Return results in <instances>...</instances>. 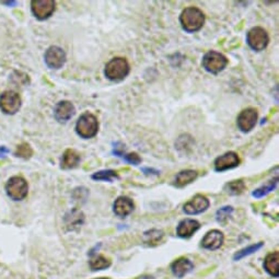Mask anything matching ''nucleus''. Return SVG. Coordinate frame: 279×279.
<instances>
[{"label":"nucleus","instance_id":"obj_30","mask_svg":"<svg viewBox=\"0 0 279 279\" xmlns=\"http://www.w3.org/2000/svg\"><path fill=\"white\" fill-rule=\"evenodd\" d=\"M122 158H123L124 160H125L126 162H128V164L134 165V166H138L139 164H142V158L139 157L136 152L125 153Z\"/></svg>","mask_w":279,"mask_h":279},{"label":"nucleus","instance_id":"obj_1","mask_svg":"<svg viewBox=\"0 0 279 279\" xmlns=\"http://www.w3.org/2000/svg\"><path fill=\"white\" fill-rule=\"evenodd\" d=\"M180 23L186 32H197L204 26L205 14L197 7H188L180 15Z\"/></svg>","mask_w":279,"mask_h":279},{"label":"nucleus","instance_id":"obj_5","mask_svg":"<svg viewBox=\"0 0 279 279\" xmlns=\"http://www.w3.org/2000/svg\"><path fill=\"white\" fill-rule=\"evenodd\" d=\"M6 193L8 196L15 201L23 200L28 196L29 184L25 177L18 175L12 176L6 184Z\"/></svg>","mask_w":279,"mask_h":279},{"label":"nucleus","instance_id":"obj_35","mask_svg":"<svg viewBox=\"0 0 279 279\" xmlns=\"http://www.w3.org/2000/svg\"><path fill=\"white\" fill-rule=\"evenodd\" d=\"M98 279H108V278H98Z\"/></svg>","mask_w":279,"mask_h":279},{"label":"nucleus","instance_id":"obj_11","mask_svg":"<svg viewBox=\"0 0 279 279\" xmlns=\"http://www.w3.org/2000/svg\"><path fill=\"white\" fill-rule=\"evenodd\" d=\"M239 165H240V158L238 156V153L234 151L226 152L224 154H222V156L217 158L214 162L215 171L217 172L228 171V170L239 167Z\"/></svg>","mask_w":279,"mask_h":279},{"label":"nucleus","instance_id":"obj_23","mask_svg":"<svg viewBox=\"0 0 279 279\" xmlns=\"http://www.w3.org/2000/svg\"><path fill=\"white\" fill-rule=\"evenodd\" d=\"M278 184V176L274 177V179H272L270 181H268L265 185H263L261 186V188H259L258 190H255L253 192L252 195L255 197V198H262V197H264L266 196L267 194H269L270 192H273L275 189H276V186Z\"/></svg>","mask_w":279,"mask_h":279},{"label":"nucleus","instance_id":"obj_13","mask_svg":"<svg viewBox=\"0 0 279 279\" xmlns=\"http://www.w3.org/2000/svg\"><path fill=\"white\" fill-rule=\"evenodd\" d=\"M224 241L223 234L219 230H212L208 231L205 237L201 240V246L206 250L215 251L221 247Z\"/></svg>","mask_w":279,"mask_h":279},{"label":"nucleus","instance_id":"obj_28","mask_svg":"<svg viewBox=\"0 0 279 279\" xmlns=\"http://www.w3.org/2000/svg\"><path fill=\"white\" fill-rule=\"evenodd\" d=\"M234 213V208L227 206V207H222L220 208L218 212H217V221L220 223H226V221L229 219V217L231 216V214Z\"/></svg>","mask_w":279,"mask_h":279},{"label":"nucleus","instance_id":"obj_9","mask_svg":"<svg viewBox=\"0 0 279 279\" xmlns=\"http://www.w3.org/2000/svg\"><path fill=\"white\" fill-rule=\"evenodd\" d=\"M56 9V3L54 0H33L31 3V10L38 20L49 19Z\"/></svg>","mask_w":279,"mask_h":279},{"label":"nucleus","instance_id":"obj_8","mask_svg":"<svg viewBox=\"0 0 279 279\" xmlns=\"http://www.w3.org/2000/svg\"><path fill=\"white\" fill-rule=\"evenodd\" d=\"M259 113L257 108L247 107L239 114L237 119V124L239 129L242 133H250V131L255 127L258 123Z\"/></svg>","mask_w":279,"mask_h":279},{"label":"nucleus","instance_id":"obj_6","mask_svg":"<svg viewBox=\"0 0 279 279\" xmlns=\"http://www.w3.org/2000/svg\"><path fill=\"white\" fill-rule=\"evenodd\" d=\"M246 43L255 52L264 51L269 43L267 31L261 27L252 28L246 35Z\"/></svg>","mask_w":279,"mask_h":279},{"label":"nucleus","instance_id":"obj_20","mask_svg":"<svg viewBox=\"0 0 279 279\" xmlns=\"http://www.w3.org/2000/svg\"><path fill=\"white\" fill-rule=\"evenodd\" d=\"M264 268L273 277L279 276V253L274 252L268 254L264 261Z\"/></svg>","mask_w":279,"mask_h":279},{"label":"nucleus","instance_id":"obj_16","mask_svg":"<svg viewBox=\"0 0 279 279\" xmlns=\"http://www.w3.org/2000/svg\"><path fill=\"white\" fill-rule=\"evenodd\" d=\"M200 228V224L197 220L184 219L182 220L176 229V235L182 239L191 238Z\"/></svg>","mask_w":279,"mask_h":279},{"label":"nucleus","instance_id":"obj_2","mask_svg":"<svg viewBox=\"0 0 279 279\" xmlns=\"http://www.w3.org/2000/svg\"><path fill=\"white\" fill-rule=\"evenodd\" d=\"M130 72V66L126 58L114 57L105 65L104 75L108 80L120 82L126 78Z\"/></svg>","mask_w":279,"mask_h":279},{"label":"nucleus","instance_id":"obj_22","mask_svg":"<svg viewBox=\"0 0 279 279\" xmlns=\"http://www.w3.org/2000/svg\"><path fill=\"white\" fill-rule=\"evenodd\" d=\"M164 236V232L161 230L151 229L149 231H146L144 234V242L149 246H154L161 241Z\"/></svg>","mask_w":279,"mask_h":279},{"label":"nucleus","instance_id":"obj_15","mask_svg":"<svg viewBox=\"0 0 279 279\" xmlns=\"http://www.w3.org/2000/svg\"><path fill=\"white\" fill-rule=\"evenodd\" d=\"M135 208L134 201L127 196H120L114 201L113 212L114 214L120 217V218H125L128 215L133 213Z\"/></svg>","mask_w":279,"mask_h":279},{"label":"nucleus","instance_id":"obj_3","mask_svg":"<svg viewBox=\"0 0 279 279\" xmlns=\"http://www.w3.org/2000/svg\"><path fill=\"white\" fill-rule=\"evenodd\" d=\"M76 131L83 139L93 138L99 131L98 119L89 112L83 113L77 121Z\"/></svg>","mask_w":279,"mask_h":279},{"label":"nucleus","instance_id":"obj_24","mask_svg":"<svg viewBox=\"0 0 279 279\" xmlns=\"http://www.w3.org/2000/svg\"><path fill=\"white\" fill-rule=\"evenodd\" d=\"M90 268L92 270H103V269H106L111 266V261L102 257V255H97V257L92 258L90 260Z\"/></svg>","mask_w":279,"mask_h":279},{"label":"nucleus","instance_id":"obj_32","mask_svg":"<svg viewBox=\"0 0 279 279\" xmlns=\"http://www.w3.org/2000/svg\"><path fill=\"white\" fill-rule=\"evenodd\" d=\"M143 172L146 174V175H150V174H154V175H159V171H157V170H153V169H149V168H144L143 169Z\"/></svg>","mask_w":279,"mask_h":279},{"label":"nucleus","instance_id":"obj_25","mask_svg":"<svg viewBox=\"0 0 279 279\" xmlns=\"http://www.w3.org/2000/svg\"><path fill=\"white\" fill-rule=\"evenodd\" d=\"M91 177H92V180H95V181L112 182L115 179H119L120 175L118 172L114 171V170H102V171L93 173Z\"/></svg>","mask_w":279,"mask_h":279},{"label":"nucleus","instance_id":"obj_12","mask_svg":"<svg viewBox=\"0 0 279 279\" xmlns=\"http://www.w3.org/2000/svg\"><path fill=\"white\" fill-rule=\"evenodd\" d=\"M209 205H211V203H209L208 198L198 194V195H195L190 201H188V203L184 205L183 209L185 214L188 215H198L206 212Z\"/></svg>","mask_w":279,"mask_h":279},{"label":"nucleus","instance_id":"obj_4","mask_svg":"<svg viewBox=\"0 0 279 279\" xmlns=\"http://www.w3.org/2000/svg\"><path fill=\"white\" fill-rule=\"evenodd\" d=\"M201 65H203L204 69L213 75H217L221 73L224 68L228 65V59L223 55V54L216 52V51H209L206 53L203 61H201Z\"/></svg>","mask_w":279,"mask_h":279},{"label":"nucleus","instance_id":"obj_7","mask_svg":"<svg viewBox=\"0 0 279 279\" xmlns=\"http://www.w3.org/2000/svg\"><path fill=\"white\" fill-rule=\"evenodd\" d=\"M21 107V98L17 92L5 91L0 96V108L7 115H13L19 112Z\"/></svg>","mask_w":279,"mask_h":279},{"label":"nucleus","instance_id":"obj_29","mask_svg":"<svg viewBox=\"0 0 279 279\" xmlns=\"http://www.w3.org/2000/svg\"><path fill=\"white\" fill-rule=\"evenodd\" d=\"M71 217L66 216V221H67V226H72V229L75 227V222L77 221V223L80 224L83 222V215L78 212V211H74L71 212Z\"/></svg>","mask_w":279,"mask_h":279},{"label":"nucleus","instance_id":"obj_14","mask_svg":"<svg viewBox=\"0 0 279 279\" xmlns=\"http://www.w3.org/2000/svg\"><path fill=\"white\" fill-rule=\"evenodd\" d=\"M76 108L74 104L69 101H60L54 108V115H55L56 121L59 123H66L75 115Z\"/></svg>","mask_w":279,"mask_h":279},{"label":"nucleus","instance_id":"obj_19","mask_svg":"<svg viewBox=\"0 0 279 279\" xmlns=\"http://www.w3.org/2000/svg\"><path fill=\"white\" fill-rule=\"evenodd\" d=\"M80 162V154L74 149H67L60 159V168L71 170L78 167Z\"/></svg>","mask_w":279,"mask_h":279},{"label":"nucleus","instance_id":"obj_27","mask_svg":"<svg viewBox=\"0 0 279 279\" xmlns=\"http://www.w3.org/2000/svg\"><path fill=\"white\" fill-rule=\"evenodd\" d=\"M33 154V149L31 148V146L27 143H23L17 147V150H15V156L22 158L25 160L30 159Z\"/></svg>","mask_w":279,"mask_h":279},{"label":"nucleus","instance_id":"obj_34","mask_svg":"<svg viewBox=\"0 0 279 279\" xmlns=\"http://www.w3.org/2000/svg\"><path fill=\"white\" fill-rule=\"evenodd\" d=\"M3 4L7 5V6H15V5H18L17 2H4Z\"/></svg>","mask_w":279,"mask_h":279},{"label":"nucleus","instance_id":"obj_21","mask_svg":"<svg viewBox=\"0 0 279 279\" xmlns=\"http://www.w3.org/2000/svg\"><path fill=\"white\" fill-rule=\"evenodd\" d=\"M245 189H246V186H245V183L243 182V180L231 181L223 186V191L230 194V195H234V196L241 195V194L245 191Z\"/></svg>","mask_w":279,"mask_h":279},{"label":"nucleus","instance_id":"obj_18","mask_svg":"<svg viewBox=\"0 0 279 279\" xmlns=\"http://www.w3.org/2000/svg\"><path fill=\"white\" fill-rule=\"evenodd\" d=\"M198 173L195 170H183V171L176 174L173 181V185L177 189L185 188L197 179Z\"/></svg>","mask_w":279,"mask_h":279},{"label":"nucleus","instance_id":"obj_17","mask_svg":"<svg viewBox=\"0 0 279 279\" xmlns=\"http://www.w3.org/2000/svg\"><path fill=\"white\" fill-rule=\"evenodd\" d=\"M193 268H194V264L186 258L177 259L171 264L172 273L177 278H183L185 275H188L190 272H192Z\"/></svg>","mask_w":279,"mask_h":279},{"label":"nucleus","instance_id":"obj_33","mask_svg":"<svg viewBox=\"0 0 279 279\" xmlns=\"http://www.w3.org/2000/svg\"><path fill=\"white\" fill-rule=\"evenodd\" d=\"M9 152V149H7L5 146H2L0 147V157H4L6 153Z\"/></svg>","mask_w":279,"mask_h":279},{"label":"nucleus","instance_id":"obj_26","mask_svg":"<svg viewBox=\"0 0 279 279\" xmlns=\"http://www.w3.org/2000/svg\"><path fill=\"white\" fill-rule=\"evenodd\" d=\"M263 245H264V243L259 242V243H255V244L250 245V246H247V247H244V249L240 250L239 252H237L235 254L234 260L235 261H240V260H242L245 257H249V255H251V254H253L255 252H258L260 249H262Z\"/></svg>","mask_w":279,"mask_h":279},{"label":"nucleus","instance_id":"obj_31","mask_svg":"<svg viewBox=\"0 0 279 279\" xmlns=\"http://www.w3.org/2000/svg\"><path fill=\"white\" fill-rule=\"evenodd\" d=\"M124 146L122 143H115L114 144V149H113V153L115 154V156L118 157H123L124 154V151H125V148H124Z\"/></svg>","mask_w":279,"mask_h":279},{"label":"nucleus","instance_id":"obj_10","mask_svg":"<svg viewBox=\"0 0 279 279\" xmlns=\"http://www.w3.org/2000/svg\"><path fill=\"white\" fill-rule=\"evenodd\" d=\"M45 63L51 69H59L66 63V53L59 46H51L45 52Z\"/></svg>","mask_w":279,"mask_h":279}]
</instances>
